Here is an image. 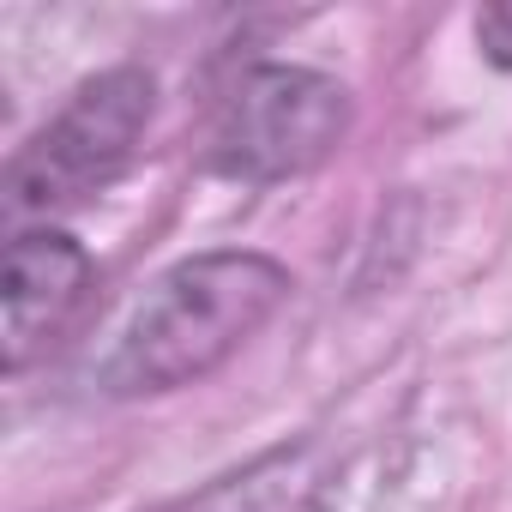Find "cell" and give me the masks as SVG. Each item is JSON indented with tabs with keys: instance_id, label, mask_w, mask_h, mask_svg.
<instances>
[{
	"instance_id": "6da1fadb",
	"label": "cell",
	"mask_w": 512,
	"mask_h": 512,
	"mask_svg": "<svg viewBox=\"0 0 512 512\" xmlns=\"http://www.w3.org/2000/svg\"><path fill=\"white\" fill-rule=\"evenodd\" d=\"M296 278L260 247H205L151 278L139 308L127 314L97 386L109 398H163L211 380L241 344L266 332V320L290 302Z\"/></svg>"
},
{
	"instance_id": "7a4b0ae2",
	"label": "cell",
	"mask_w": 512,
	"mask_h": 512,
	"mask_svg": "<svg viewBox=\"0 0 512 512\" xmlns=\"http://www.w3.org/2000/svg\"><path fill=\"white\" fill-rule=\"evenodd\" d=\"M356 127V97L344 79L296 61H253L223 91L205 169L241 187H278L314 175Z\"/></svg>"
},
{
	"instance_id": "3957f363",
	"label": "cell",
	"mask_w": 512,
	"mask_h": 512,
	"mask_svg": "<svg viewBox=\"0 0 512 512\" xmlns=\"http://www.w3.org/2000/svg\"><path fill=\"white\" fill-rule=\"evenodd\" d=\"M157 115V79L145 67H103L91 73L13 157H7V211L49 217L97 199L127 175L139 139Z\"/></svg>"
},
{
	"instance_id": "277c9868",
	"label": "cell",
	"mask_w": 512,
	"mask_h": 512,
	"mask_svg": "<svg viewBox=\"0 0 512 512\" xmlns=\"http://www.w3.org/2000/svg\"><path fill=\"white\" fill-rule=\"evenodd\" d=\"M97 260L55 223H25L0 253V374H25L85 308Z\"/></svg>"
},
{
	"instance_id": "5b68a950",
	"label": "cell",
	"mask_w": 512,
	"mask_h": 512,
	"mask_svg": "<svg viewBox=\"0 0 512 512\" xmlns=\"http://www.w3.org/2000/svg\"><path fill=\"white\" fill-rule=\"evenodd\" d=\"M308 452H314V440L266 446L241 470L211 476L199 494H181V500H163V506H145V512H296L302 494H308V482H302Z\"/></svg>"
},
{
	"instance_id": "8992f818",
	"label": "cell",
	"mask_w": 512,
	"mask_h": 512,
	"mask_svg": "<svg viewBox=\"0 0 512 512\" xmlns=\"http://www.w3.org/2000/svg\"><path fill=\"white\" fill-rule=\"evenodd\" d=\"M476 49L494 73H512V0H494L476 13Z\"/></svg>"
},
{
	"instance_id": "52a82bcc",
	"label": "cell",
	"mask_w": 512,
	"mask_h": 512,
	"mask_svg": "<svg viewBox=\"0 0 512 512\" xmlns=\"http://www.w3.org/2000/svg\"><path fill=\"white\" fill-rule=\"evenodd\" d=\"M314 512H320V506H314Z\"/></svg>"
}]
</instances>
